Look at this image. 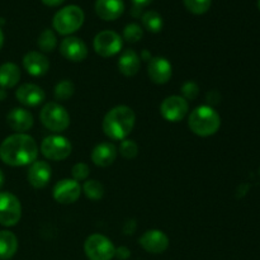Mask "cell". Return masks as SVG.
<instances>
[{
	"label": "cell",
	"instance_id": "cell-39",
	"mask_svg": "<svg viewBox=\"0 0 260 260\" xmlns=\"http://www.w3.org/2000/svg\"><path fill=\"white\" fill-rule=\"evenodd\" d=\"M7 96V93H5L4 89H0V101H3V99Z\"/></svg>",
	"mask_w": 260,
	"mask_h": 260
},
{
	"label": "cell",
	"instance_id": "cell-23",
	"mask_svg": "<svg viewBox=\"0 0 260 260\" xmlns=\"http://www.w3.org/2000/svg\"><path fill=\"white\" fill-rule=\"evenodd\" d=\"M18 250V239L12 231H0V260H9Z\"/></svg>",
	"mask_w": 260,
	"mask_h": 260
},
{
	"label": "cell",
	"instance_id": "cell-38",
	"mask_svg": "<svg viewBox=\"0 0 260 260\" xmlns=\"http://www.w3.org/2000/svg\"><path fill=\"white\" fill-rule=\"evenodd\" d=\"M3 45H4V33H3L2 28H0V50L3 48Z\"/></svg>",
	"mask_w": 260,
	"mask_h": 260
},
{
	"label": "cell",
	"instance_id": "cell-2",
	"mask_svg": "<svg viewBox=\"0 0 260 260\" xmlns=\"http://www.w3.org/2000/svg\"><path fill=\"white\" fill-rule=\"evenodd\" d=\"M136 122L135 112L127 106H117L106 114L103 119V132L114 141H122L132 132Z\"/></svg>",
	"mask_w": 260,
	"mask_h": 260
},
{
	"label": "cell",
	"instance_id": "cell-9",
	"mask_svg": "<svg viewBox=\"0 0 260 260\" xmlns=\"http://www.w3.org/2000/svg\"><path fill=\"white\" fill-rule=\"evenodd\" d=\"M122 37L114 30H102L94 37V51L102 57H112L121 51Z\"/></svg>",
	"mask_w": 260,
	"mask_h": 260
},
{
	"label": "cell",
	"instance_id": "cell-8",
	"mask_svg": "<svg viewBox=\"0 0 260 260\" xmlns=\"http://www.w3.org/2000/svg\"><path fill=\"white\" fill-rule=\"evenodd\" d=\"M22 217V206L19 200L10 192H0V225L12 228Z\"/></svg>",
	"mask_w": 260,
	"mask_h": 260
},
{
	"label": "cell",
	"instance_id": "cell-16",
	"mask_svg": "<svg viewBox=\"0 0 260 260\" xmlns=\"http://www.w3.org/2000/svg\"><path fill=\"white\" fill-rule=\"evenodd\" d=\"M15 98L20 104L27 107H36L43 103L46 94L41 86L36 84H23L15 90Z\"/></svg>",
	"mask_w": 260,
	"mask_h": 260
},
{
	"label": "cell",
	"instance_id": "cell-20",
	"mask_svg": "<svg viewBox=\"0 0 260 260\" xmlns=\"http://www.w3.org/2000/svg\"><path fill=\"white\" fill-rule=\"evenodd\" d=\"M118 150L112 142H102L91 151V161L101 168L111 167L117 159Z\"/></svg>",
	"mask_w": 260,
	"mask_h": 260
},
{
	"label": "cell",
	"instance_id": "cell-25",
	"mask_svg": "<svg viewBox=\"0 0 260 260\" xmlns=\"http://www.w3.org/2000/svg\"><path fill=\"white\" fill-rule=\"evenodd\" d=\"M37 45L42 52H53L57 46V38H56L55 32L52 29L42 30V33L38 36Z\"/></svg>",
	"mask_w": 260,
	"mask_h": 260
},
{
	"label": "cell",
	"instance_id": "cell-40",
	"mask_svg": "<svg viewBox=\"0 0 260 260\" xmlns=\"http://www.w3.org/2000/svg\"><path fill=\"white\" fill-rule=\"evenodd\" d=\"M258 7H259V10H260V0H258Z\"/></svg>",
	"mask_w": 260,
	"mask_h": 260
},
{
	"label": "cell",
	"instance_id": "cell-28",
	"mask_svg": "<svg viewBox=\"0 0 260 260\" xmlns=\"http://www.w3.org/2000/svg\"><path fill=\"white\" fill-rule=\"evenodd\" d=\"M185 8L196 15L205 14L210 10L212 0H183Z\"/></svg>",
	"mask_w": 260,
	"mask_h": 260
},
{
	"label": "cell",
	"instance_id": "cell-3",
	"mask_svg": "<svg viewBox=\"0 0 260 260\" xmlns=\"http://www.w3.org/2000/svg\"><path fill=\"white\" fill-rule=\"evenodd\" d=\"M188 126L190 131L201 137H208L215 135L221 126L220 114L210 106L197 107L188 118Z\"/></svg>",
	"mask_w": 260,
	"mask_h": 260
},
{
	"label": "cell",
	"instance_id": "cell-19",
	"mask_svg": "<svg viewBox=\"0 0 260 260\" xmlns=\"http://www.w3.org/2000/svg\"><path fill=\"white\" fill-rule=\"evenodd\" d=\"M124 3L123 0H96L95 13L101 19L112 22L123 14Z\"/></svg>",
	"mask_w": 260,
	"mask_h": 260
},
{
	"label": "cell",
	"instance_id": "cell-29",
	"mask_svg": "<svg viewBox=\"0 0 260 260\" xmlns=\"http://www.w3.org/2000/svg\"><path fill=\"white\" fill-rule=\"evenodd\" d=\"M144 36V30L136 23H129L124 27L123 29V38L129 43H136L139 42L140 40Z\"/></svg>",
	"mask_w": 260,
	"mask_h": 260
},
{
	"label": "cell",
	"instance_id": "cell-18",
	"mask_svg": "<svg viewBox=\"0 0 260 260\" xmlns=\"http://www.w3.org/2000/svg\"><path fill=\"white\" fill-rule=\"evenodd\" d=\"M7 123L17 134H24L25 131L32 128L33 116L24 108H13L7 114Z\"/></svg>",
	"mask_w": 260,
	"mask_h": 260
},
{
	"label": "cell",
	"instance_id": "cell-31",
	"mask_svg": "<svg viewBox=\"0 0 260 260\" xmlns=\"http://www.w3.org/2000/svg\"><path fill=\"white\" fill-rule=\"evenodd\" d=\"M89 173H90V169H89L85 162H78L71 169V174H73L74 180H76V182L86 180V178L89 177Z\"/></svg>",
	"mask_w": 260,
	"mask_h": 260
},
{
	"label": "cell",
	"instance_id": "cell-22",
	"mask_svg": "<svg viewBox=\"0 0 260 260\" xmlns=\"http://www.w3.org/2000/svg\"><path fill=\"white\" fill-rule=\"evenodd\" d=\"M20 79V70L15 63L5 62L0 66V88H14Z\"/></svg>",
	"mask_w": 260,
	"mask_h": 260
},
{
	"label": "cell",
	"instance_id": "cell-24",
	"mask_svg": "<svg viewBox=\"0 0 260 260\" xmlns=\"http://www.w3.org/2000/svg\"><path fill=\"white\" fill-rule=\"evenodd\" d=\"M142 25L145 27V29L149 30L151 33H159L162 29V18L155 10H149V12H145L141 17Z\"/></svg>",
	"mask_w": 260,
	"mask_h": 260
},
{
	"label": "cell",
	"instance_id": "cell-32",
	"mask_svg": "<svg viewBox=\"0 0 260 260\" xmlns=\"http://www.w3.org/2000/svg\"><path fill=\"white\" fill-rule=\"evenodd\" d=\"M182 96L187 102L194 101L198 96V94H200V88H198V85L194 81H187V83L182 86Z\"/></svg>",
	"mask_w": 260,
	"mask_h": 260
},
{
	"label": "cell",
	"instance_id": "cell-30",
	"mask_svg": "<svg viewBox=\"0 0 260 260\" xmlns=\"http://www.w3.org/2000/svg\"><path fill=\"white\" fill-rule=\"evenodd\" d=\"M119 154L127 160L135 159L139 154V146L134 140H122L121 145H119Z\"/></svg>",
	"mask_w": 260,
	"mask_h": 260
},
{
	"label": "cell",
	"instance_id": "cell-26",
	"mask_svg": "<svg viewBox=\"0 0 260 260\" xmlns=\"http://www.w3.org/2000/svg\"><path fill=\"white\" fill-rule=\"evenodd\" d=\"M83 192L89 200L91 201H99L103 198L104 196V187L101 182L98 180H86L83 185Z\"/></svg>",
	"mask_w": 260,
	"mask_h": 260
},
{
	"label": "cell",
	"instance_id": "cell-5",
	"mask_svg": "<svg viewBox=\"0 0 260 260\" xmlns=\"http://www.w3.org/2000/svg\"><path fill=\"white\" fill-rule=\"evenodd\" d=\"M40 118L43 126L52 132H62L70 126V114L56 102L45 104L40 113Z\"/></svg>",
	"mask_w": 260,
	"mask_h": 260
},
{
	"label": "cell",
	"instance_id": "cell-36",
	"mask_svg": "<svg viewBox=\"0 0 260 260\" xmlns=\"http://www.w3.org/2000/svg\"><path fill=\"white\" fill-rule=\"evenodd\" d=\"M131 2L134 3V5L136 8H144L146 5H149L152 0H131Z\"/></svg>",
	"mask_w": 260,
	"mask_h": 260
},
{
	"label": "cell",
	"instance_id": "cell-17",
	"mask_svg": "<svg viewBox=\"0 0 260 260\" xmlns=\"http://www.w3.org/2000/svg\"><path fill=\"white\" fill-rule=\"evenodd\" d=\"M23 68L29 75L43 76L50 70V61L43 53L38 51H30L23 57Z\"/></svg>",
	"mask_w": 260,
	"mask_h": 260
},
{
	"label": "cell",
	"instance_id": "cell-1",
	"mask_svg": "<svg viewBox=\"0 0 260 260\" xmlns=\"http://www.w3.org/2000/svg\"><path fill=\"white\" fill-rule=\"evenodd\" d=\"M38 146L27 134H14L0 144V159L9 167H24L37 160Z\"/></svg>",
	"mask_w": 260,
	"mask_h": 260
},
{
	"label": "cell",
	"instance_id": "cell-35",
	"mask_svg": "<svg viewBox=\"0 0 260 260\" xmlns=\"http://www.w3.org/2000/svg\"><path fill=\"white\" fill-rule=\"evenodd\" d=\"M41 2L45 5H47V7H58V5L62 4L65 0H41Z\"/></svg>",
	"mask_w": 260,
	"mask_h": 260
},
{
	"label": "cell",
	"instance_id": "cell-11",
	"mask_svg": "<svg viewBox=\"0 0 260 260\" xmlns=\"http://www.w3.org/2000/svg\"><path fill=\"white\" fill-rule=\"evenodd\" d=\"M53 198L61 205H71L76 202L81 194V187L79 182L74 179H62L53 187Z\"/></svg>",
	"mask_w": 260,
	"mask_h": 260
},
{
	"label": "cell",
	"instance_id": "cell-15",
	"mask_svg": "<svg viewBox=\"0 0 260 260\" xmlns=\"http://www.w3.org/2000/svg\"><path fill=\"white\" fill-rule=\"evenodd\" d=\"M51 175H52V170L48 162L42 161V160H36L35 162H32L28 169V182L36 189H41V188H45L48 184L51 179Z\"/></svg>",
	"mask_w": 260,
	"mask_h": 260
},
{
	"label": "cell",
	"instance_id": "cell-27",
	"mask_svg": "<svg viewBox=\"0 0 260 260\" xmlns=\"http://www.w3.org/2000/svg\"><path fill=\"white\" fill-rule=\"evenodd\" d=\"M75 93V86L70 80H62L55 86V98L56 101L65 102L70 99Z\"/></svg>",
	"mask_w": 260,
	"mask_h": 260
},
{
	"label": "cell",
	"instance_id": "cell-10",
	"mask_svg": "<svg viewBox=\"0 0 260 260\" xmlns=\"http://www.w3.org/2000/svg\"><path fill=\"white\" fill-rule=\"evenodd\" d=\"M189 111V104L183 96L170 95L160 104V113L164 119L169 122H179L184 118Z\"/></svg>",
	"mask_w": 260,
	"mask_h": 260
},
{
	"label": "cell",
	"instance_id": "cell-21",
	"mask_svg": "<svg viewBox=\"0 0 260 260\" xmlns=\"http://www.w3.org/2000/svg\"><path fill=\"white\" fill-rule=\"evenodd\" d=\"M141 68V62H140V57L134 50H126L118 60V69L121 74L124 76H135L140 71Z\"/></svg>",
	"mask_w": 260,
	"mask_h": 260
},
{
	"label": "cell",
	"instance_id": "cell-4",
	"mask_svg": "<svg viewBox=\"0 0 260 260\" xmlns=\"http://www.w3.org/2000/svg\"><path fill=\"white\" fill-rule=\"evenodd\" d=\"M85 15L81 8L76 5H68L58 10L52 19L53 29L62 36H69L80 29Z\"/></svg>",
	"mask_w": 260,
	"mask_h": 260
},
{
	"label": "cell",
	"instance_id": "cell-34",
	"mask_svg": "<svg viewBox=\"0 0 260 260\" xmlns=\"http://www.w3.org/2000/svg\"><path fill=\"white\" fill-rule=\"evenodd\" d=\"M135 229H136V223H135L134 220H129V221H127L126 225H124L123 231H124V234H134Z\"/></svg>",
	"mask_w": 260,
	"mask_h": 260
},
{
	"label": "cell",
	"instance_id": "cell-7",
	"mask_svg": "<svg viewBox=\"0 0 260 260\" xmlns=\"http://www.w3.org/2000/svg\"><path fill=\"white\" fill-rule=\"evenodd\" d=\"M71 142L66 137L58 136V135H52V136L46 137L41 144V152L43 156L52 161H61L66 157L70 156Z\"/></svg>",
	"mask_w": 260,
	"mask_h": 260
},
{
	"label": "cell",
	"instance_id": "cell-33",
	"mask_svg": "<svg viewBox=\"0 0 260 260\" xmlns=\"http://www.w3.org/2000/svg\"><path fill=\"white\" fill-rule=\"evenodd\" d=\"M114 256H117V258L121 260H126L131 256V251H129V249L126 248V246H119V248L116 249Z\"/></svg>",
	"mask_w": 260,
	"mask_h": 260
},
{
	"label": "cell",
	"instance_id": "cell-37",
	"mask_svg": "<svg viewBox=\"0 0 260 260\" xmlns=\"http://www.w3.org/2000/svg\"><path fill=\"white\" fill-rule=\"evenodd\" d=\"M4 182H5L4 173H3V170L0 169V189H2V188H3V185H4Z\"/></svg>",
	"mask_w": 260,
	"mask_h": 260
},
{
	"label": "cell",
	"instance_id": "cell-12",
	"mask_svg": "<svg viewBox=\"0 0 260 260\" xmlns=\"http://www.w3.org/2000/svg\"><path fill=\"white\" fill-rule=\"evenodd\" d=\"M60 52L71 62H81L88 57V47L78 37H66L60 43Z\"/></svg>",
	"mask_w": 260,
	"mask_h": 260
},
{
	"label": "cell",
	"instance_id": "cell-13",
	"mask_svg": "<svg viewBox=\"0 0 260 260\" xmlns=\"http://www.w3.org/2000/svg\"><path fill=\"white\" fill-rule=\"evenodd\" d=\"M144 250L151 254H161L169 248V238L160 230H149L139 239Z\"/></svg>",
	"mask_w": 260,
	"mask_h": 260
},
{
	"label": "cell",
	"instance_id": "cell-6",
	"mask_svg": "<svg viewBox=\"0 0 260 260\" xmlns=\"http://www.w3.org/2000/svg\"><path fill=\"white\" fill-rule=\"evenodd\" d=\"M84 251L89 260H112L116 254V248L104 235L93 234L85 240Z\"/></svg>",
	"mask_w": 260,
	"mask_h": 260
},
{
	"label": "cell",
	"instance_id": "cell-14",
	"mask_svg": "<svg viewBox=\"0 0 260 260\" xmlns=\"http://www.w3.org/2000/svg\"><path fill=\"white\" fill-rule=\"evenodd\" d=\"M147 74L152 83L162 85L172 79L173 66L165 57L156 56V57H151V60L147 63Z\"/></svg>",
	"mask_w": 260,
	"mask_h": 260
}]
</instances>
